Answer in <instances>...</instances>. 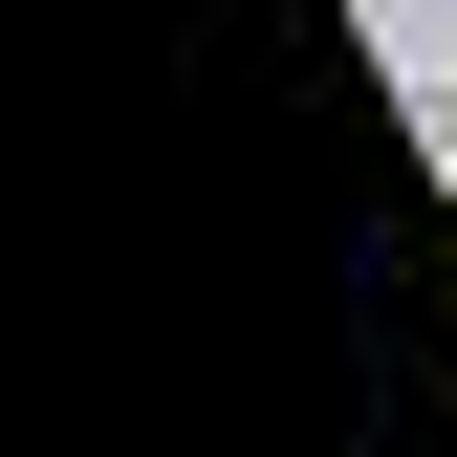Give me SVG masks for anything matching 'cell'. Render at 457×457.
Returning a JSON list of instances; mask_svg holds the SVG:
<instances>
[]
</instances>
